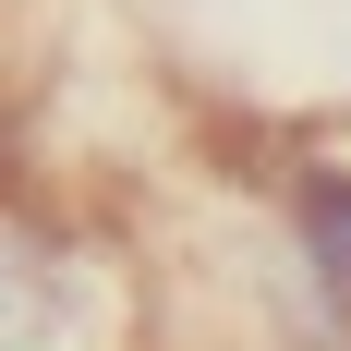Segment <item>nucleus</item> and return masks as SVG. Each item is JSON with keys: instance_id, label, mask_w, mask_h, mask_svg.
<instances>
[{"instance_id": "nucleus-1", "label": "nucleus", "mask_w": 351, "mask_h": 351, "mask_svg": "<svg viewBox=\"0 0 351 351\" xmlns=\"http://www.w3.org/2000/svg\"><path fill=\"white\" fill-rule=\"evenodd\" d=\"M109 339H121V291L97 279V243L0 194V351H109Z\"/></svg>"}, {"instance_id": "nucleus-2", "label": "nucleus", "mask_w": 351, "mask_h": 351, "mask_svg": "<svg viewBox=\"0 0 351 351\" xmlns=\"http://www.w3.org/2000/svg\"><path fill=\"white\" fill-rule=\"evenodd\" d=\"M291 243H303V279L351 315V170L339 158H315V170L291 182Z\"/></svg>"}, {"instance_id": "nucleus-3", "label": "nucleus", "mask_w": 351, "mask_h": 351, "mask_svg": "<svg viewBox=\"0 0 351 351\" xmlns=\"http://www.w3.org/2000/svg\"><path fill=\"white\" fill-rule=\"evenodd\" d=\"M243 351H291V339H243Z\"/></svg>"}, {"instance_id": "nucleus-4", "label": "nucleus", "mask_w": 351, "mask_h": 351, "mask_svg": "<svg viewBox=\"0 0 351 351\" xmlns=\"http://www.w3.org/2000/svg\"><path fill=\"white\" fill-rule=\"evenodd\" d=\"M0 170H12V134H0Z\"/></svg>"}]
</instances>
